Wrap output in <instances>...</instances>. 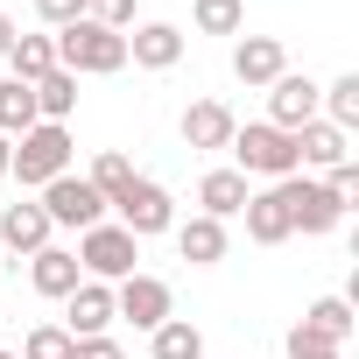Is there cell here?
Returning a JSON list of instances; mask_svg holds the SVG:
<instances>
[{"label":"cell","mask_w":359,"mask_h":359,"mask_svg":"<svg viewBox=\"0 0 359 359\" xmlns=\"http://www.w3.org/2000/svg\"><path fill=\"white\" fill-rule=\"evenodd\" d=\"M317 120H331L338 134H352V127H359V71H345V78H331V85H324Z\"/></svg>","instance_id":"d4e9b609"},{"label":"cell","mask_w":359,"mask_h":359,"mask_svg":"<svg viewBox=\"0 0 359 359\" xmlns=\"http://www.w3.org/2000/svg\"><path fill=\"white\" fill-rule=\"evenodd\" d=\"M0 359H15V352H0Z\"/></svg>","instance_id":"d590c367"},{"label":"cell","mask_w":359,"mask_h":359,"mask_svg":"<svg viewBox=\"0 0 359 359\" xmlns=\"http://www.w3.org/2000/svg\"><path fill=\"white\" fill-rule=\"evenodd\" d=\"M240 219H247V240H254V247H282V240H296V226H289V205H282V184L254 191V198L240 205Z\"/></svg>","instance_id":"5bb4252c"},{"label":"cell","mask_w":359,"mask_h":359,"mask_svg":"<svg viewBox=\"0 0 359 359\" xmlns=\"http://www.w3.org/2000/svg\"><path fill=\"white\" fill-rule=\"evenodd\" d=\"M233 113L219 106V99H191L184 106V120H176V134H184V148H198V155H212V148H226L233 141Z\"/></svg>","instance_id":"7c38bea8"},{"label":"cell","mask_w":359,"mask_h":359,"mask_svg":"<svg viewBox=\"0 0 359 359\" xmlns=\"http://www.w3.org/2000/svg\"><path fill=\"white\" fill-rule=\"evenodd\" d=\"M8 155H15V141H8V134H0V184H8Z\"/></svg>","instance_id":"e575fe53"},{"label":"cell","mask_w":359,"mask_h":359,"mask_svg":"<svg viewBox=\"0 0 359 359\" xmlns=\"http://www.w3.org/2000/svg\"><path fill=\"white\" fill-rule=\"evenodd\" d=\"M303 331H317L324 345H352V296H317L303 310Z\"/></svg>","instance_id":"44dd1931"},{"label":"cell","mask_w":359,"mask_h":359,"mask_svg":"<svg viewBox=\"0 0 359 359\" xmlns=\"http://www.w3.org/2000/svg\"><path fill=\"white\" fill-rule=\"evenodd\" d=\"M127 64L176 71V64H184V29H176V22H134L127 29Z\"/></svg>","instance_id":"8fae6325"},{"label":"cell","mask_w":359,"mask_h":359,"mask_svg":"<svg viewBox=\"0 0 359 359\" xmlns=\"http://www.w3.org/2000/svg\"><path fill=\"white\" fill-rule=\"evenodd\" d=\"M50 71H57V43H50V36H15V50H8V78L36 85V78H50Z\"/></svg>","instance_id":"603a6c76"},{"label":"cell","mask_w":359,"mask_h":359,"mask_svg":"<svg viewBox=\"0 0 359 359\" xmlns=\"http://www.w3.org/2000/svg\"><path fill=\"white\" fill-rule=\"evenodd\" d=\"M282 205H289V226L303 233V240H324V233H338L345 226V212H338V198L324 191V176H282Z\"/></svg>","instance_id":"5b68a950"},{"label":"cell","mask_w":359,"mask_h":359,"mask_svg":"<svg viewBox=\"0 0 359 359\" xmlns=\"http://www.w3.org/2000/svg\"><path fill=\"white\" fill-rule=\"evenodd\" d=\"M317 106H324V85H317V78H303V71H282V78L268 85V127H282V134L310 127V120H317Z\"/></svg>","instance_id":"9c48e42d"},{"label":"cell","mask_w":359,"mask_h":359,"mask_svg":"<svg viewBox=\"0 0 359 359\" xmlns=\"http://www.w3.org/2000/svg\"><path fill=\"white\" fill-rule=\"evenodd\" d=\"M247 198H254V191H247V176H240V169H205V176H198V212H205V219H219V226H226V219H240V205H247Z\"/></svg>","instance_id":"ac0fdd59"},{"label":"cell","mask_w":359,"mask_h":359,"mask_svg":"<svg viewBox=\"0 0 359 359\" xmlns=\"http://www.w3.org/2000/svg\"><path fill=\"white\" fill-rule=\"evenodd\" d=\"M113 212H120L113 226H127L134 240H155V233H169V226H176V198L155 184V176H134V184L113 198Z\"/></svg>","instance_id":"52a82bcc"},{"label":"cell","mask_w":359,"mask_h":359,"mask_svg":"<svg viewBox=\"0 0 359 359\" xmlns=\"http://www.w3.org/2000/svg\"><path fill=\"white\" fill-rule=\"evenodd\" d=\"M169 233H176V254H184L191 268H219V261H226V247H233V240H226V226H219V219H205V212H198V219H184V226H169Z\"/></svg>","instance_id":"d6986e66"},{"label":"cell","mask_w":359,"mask_h":359,"mask_svg":"<svg viewBox=\"0 0 359 359\" xmlns=\"http://www.w3.org/2000/svg\"><path fill=\"white\" fill-rule=\"evenodd\" d=\"M78 282H85V268H78V254H71V247H43V254H29V289H36V296L64 303Z\"/></svg>","instance_id":"2e32d148"},{"label":"cell","mask_w":359,"mask_h":359,"mask_svg":"<svg viewBox=\"0 0 359 359\" xmlns=\"http://www.w3.org/2000/svg\"><path fill=\"white\" fill-rule=\"evenodd\" d=\"M71 345H78V338H71L64 324H36V331L22 338V352H15V359H71Z\"/></svg>","instance_id":"83f0119b"},{"label":"cell","mask_w":359,"mask_h":359,"mask_svg":"<svg viewBox=\"0 0 359 359\" xmlns=\"http://www.w3.org/2000/svg\"><path fill=\"white\" fill-rule=\"evenodd\" d=\"M198 36H240L247 29V0H191Z\"/></svg>","instance_id":"484cf974"},{"label":"cell","mask_w":359,"mask_h":359,"mask_svg":"<svg viewBox=\"0 0 359 359\" xmlns=\"http://www.w3.org/2000/svg\"><path fill=\"white\" fill-rule=\"evenodd\" d=\"M50 219H43V205L36 198H22V205H0V247L8 254H43L50 247Z\"/></svg>","instance_id":"9a60e30c"},{"label":"cell","mask_w":359,"mask_h":359,"mask_svg":"<svg viewBox=\"0 0 359 359\" xmlns=\"http://www.w3.org/2000/svg\"><path fill=\"white\" fill-rule=\"evenodd\" d=\"M36 120H43V113H36V85H22V78H0V134H8V141H22Z\"/></svg>","instance_id":"7402d4cb"},{"label":"cell","mask_w":359,"mask_h":359,"mask_svg":"<svg viewBox=\"0 0 359 359\" xmlns=\"http://www.w3.org/2000/svg\"><path fill=\"white\" fill-rule=\"evenodd\" d=\"M296 162H303V176L338 169V162H352V134H338L331 120H310V127H296Z\"/></svg>","instance_id":"e0dca14e"},{"label":"cell","mask_w":359,"mask_h":359,"mask_svg":"<svg viewBox=\"0 0 359 359\" xmlns=\"http://www.w3.org/2000/svg\"><path fill=\"white\" fill-rule=\"evenodd\" d=\"M85 22H99V29L127 36V29H134V0H85Z\"/></svg>","instance_id":"f1b7e54d"},{"label":"cell","mask_w":359,"mask_h":359,"mask_svg":"<svg viewBox=\"0 0 359 359\" xmlns=\"http://www.w3.org/2000/svg\"><path fill=\"white\" fill-rule=\"evenodd\" d=\"M71 359H127V352H120V338L106 331V338H78V345H71Z\"/></svg>","instance_id":"d6a6232c"},{"label":"cell","mask_w":359,"mask_h":359,"mask_svg":"<svg viewBox=\"0 0 359 359\" xmlns=\"http://www.w3.org/2000/svg\"><path fill=\"white\" fill-rule=\"evenodd\" d=\"M324 191L338 198V212H352V205H359V162H338V169H324Z\"/></svg>","instance_id":"4dcf8cb0"},{"label":"cell","mask_w":359,"mask_h":359,"mask_svg":"<svg viewBox=\"0 0 359 359\" xmlns=\"http://www.w3.org/2000/svg\"><path fill=\"white\" fill-rule=\"evenodd\" d=\"M134 261H141V240H134L127 226L99 219L92 233H78V268H85V282H127V275H141Z\"/></svg>","instance_id":"277c9868"},{"label":"cell","mask_w":359,"mask_h":359,"mask_svg":"<svg viewBox=\"0 0 359 359\" xmlns=\"http://www.w3.org/2000/svg\"><path fill=\"white\" fill-rule=\"evenodd\" d=\"M134 176H141V169H134V162H127V155H120V148H106V155H99V162H92V176H85V184H92V191H99V198H106V212H113V198H120V191H127V184H134Z\"/></svg>","instance_id":"4316f807"},{"label":"cell","mask_w":359,"mask_h":359,"mask_svg":"<svg viewBox=\"0 0 359 359\" xmlns=\"http://www.w3.org/2000/svg\"><path fill=\"white\" fill-rule=\"evenodd\" d=\"M36 205H43V219L64 226V233H92V226L106 219V198L85 184V176H57V184H43Z\"/></svg>","instance_id":"8992f818"},{"label":"cell","mask_w":359,"mask_h":359,"mask_svg":"<svg viewBox=\"0 0 359 359\" xmlns=\"http://www.w3.org/2000/svg\"><path fill=\"white\" fill-rule=\"evenodd\" d=\"M36 113L43 120H57V127H71V113H78V78L57 64L50 78H36Z\"/></svg>","instance_id":"cb8c5ba5"},{"label":"cell","mask_w":359,"mask_h":359,"mask_svg":"<svg viewBox=\"0 0 359 359\" xmlns=\"http://www.w3.org/2000/svg\"><path fill=\"white\" fill-rule=\"evenodd\" d=\"M120 317H113V282H78L64 296V331L71 338H106Z\"/></svg>","instance_id":"30bf717a"},{"label":"cell","mask_w":359,"mask_h":359,"mask_svg":"<svg viewBox=\"0 0 359 359\" xmlns=\"http://www.w3.org/2000/svg\"><path fill=\"white\" fill-rule=\"evenodd\" d=\"M8 176L22 191H43V184H57V176H71V127H57V120H36L22 141H15V155H8Z\"/></svg>","instance_id":"6da1fadb"},{"label":"cell","mask_w":359,"mask_h":359,"mask_svg":"<svg viewBox=\"0 0 359 359\" xmlns=\"http://www.w3.org/2000/svg\"><path fill=\"white\" fill-rule=\"evenodd\" d=\"M50 43H57V64H64L71 78H113V71H127V36H113V29H99V22H71V29H57Z\"/></svg>","instance_id":"7a4b0ae2"},{"label":"cell","mask_w":359,"mask_h":359,"mask_svg":"<svg viewBox=\"0 0 359 359\" xmlns=\"http://www.w3.org/2000/svg\"><path fill=\"white\" fill-rule=\"evenodd\" d=\"M113 317H127L134 331H155L162 317H176V289L162 275H127L113 282Z\"/></svg>","instance_id":"ba28073f"},{"label":"cell","mask_w":359,"mask_h":359,"mask_svg":"<svg viewBox=\"0 0 359 359\" xmlns=\"http://www.w3.org/2000/svg\"><path fill=\"white\" fill-rule=\"evenodd\" d=\"M36 15H43V29H71V22H85V0H36Z\"/></svg>","instance_id":"1f68e13d"},{"label":"cell","mask_w":359,"mask_h":359,"mask_svg":"<svg viewBox=\"0 0 359 359\" xmlns=\"http://www.w3.org/2000/svg\"><path fill=\"white\" fill-rule=\"evenodd\" d=\"M282 71H289L282 36H240V43H233V78H240V85H275Z\"/></svg>","instance_id":"4fadbf2b"},{"label":"cell","mask_w":359,"mask_h":359,"mask_svg":"<svg viewBox=\"0 0 359 359\" xmlns=\"http://www.w3.org/2000/svg\"><path fill=\"white\" fill-rule=\"evenodd\" d=\"M148 352H155V359H205V331H198L191 317H162V324L148 331Z\"/></svg>","instance_id":"ffe728a7"},{"label":"cell","mask_w":359,"mask_h":359,"mask_svg":"<svg viewBox=\"0 0 359 359\" xmlns=\"http://www.w3.org/2000/svg\"><path fill=\"white\" fill-rule=\"evenodd\" d=\"M233 169L240 176H268V184H282V176H296L303 162H296V134H282V127H268V120H247V127H233Z\"/></svg>","instance_id":"3957f363"},{"label":"cell","mask_w":359,"mask_h":359,"mask_svg":"<svg viewBox=\"0 0 359 359\" xmlns=\"http://www.w3.org/2000/svg\"><path fill=\"white\" fill-rule=\"evenodd\" d=\"M282 345H289V359H345V345H324V338H317V331H303V324H289V338H282Z\"/></svg>","instance_id":"f546056e"},{"label":"cell","mask_w":359,"mask_h":359,"mask_svg":"<svg viewBox=\"0 0 359 359\" xmlns=\"http://www.w3.org/2000/svg\"><path fill=\"white\" fill-rule=\"evenodd\" d=\"M15 36H22V29H15L8 15H0V64H8V50H15Z\"/></svg>","instance_id":"836d02e7"}]
</instances>
